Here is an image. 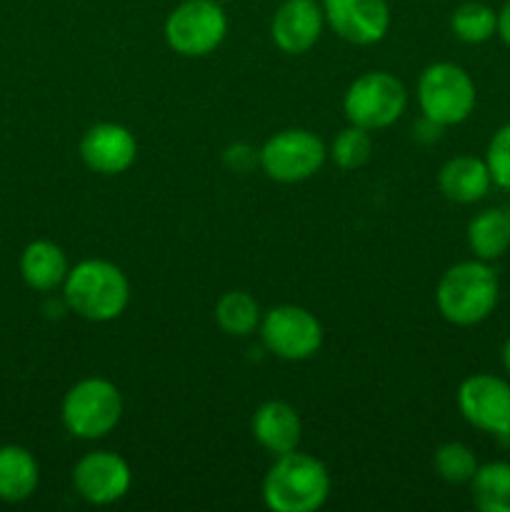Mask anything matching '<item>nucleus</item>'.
I'll return each mask as SVG.
<instances>
[{"label": "nucleus", "mask_w": 510, "mask_h": 512, "mask_svg": "<svg viewBox=\"0 0 510 512\" xmlns=\"http://www.w3.org/2000/svg\"><path fill=\"white\" fill-rule=\"evenodd\" d=\"M500 298L498 273L485 260L450 265L435 288V305L448 323L473 328L493 315Z\"/></svg>", "instance_id": "f257e3e1"}, {"label": "nucleus", "mask_w": 510, "mask_h": 512, "mask_svg": "<svg viewBox=\"0 0 510 512\" xmlns=\"http://www.w3.org/2000/svg\"><path fill=\"white\" fill-rule=\"evenodd\" d=\"M330 473L318 458L300 450L275 455L265 473L263 503L273 512H315L330 498Z\"/></svg>", "instance_id": "f03ea898"}, {"label": "nucleus", "mask_w": 510, "mask_h": 512, "mask_svg": "<svg viewBox=\"0 0 510 512\" xmlns=\"http://www.w3.org/2000/svg\"><path fill=\"white\" fill-rule=\"evenodd\" d=\"M63 298L70 313L90 323H110L120 318L130 303V283L123 270L103 258L80 260L68 270Z\"/></svg>", "instance_id": "7ed1b4c3"}, {"label": "nucleus", "mask_w": 510, "mask_h": 512, "mask_svg": "<svg viewBox=\"0 0 510 512\" xmlns=\"http://www.w3.org/2000/svg\"><path fill=\"white\" fill-rule=\"evenodd\" d=\"M65 430L80 440H100L118 428L123 395L105 378H85L65 393L60 405Z\"/></svg>", "instance_id": "20e7f679"}, {"label": "nucleus", "mask_w": 510, "mask_h": 512, "mask_svg": "<svg viewBox=\"0 0 510 512\" xmlns=\"http://www.w3.org/2000/svg\"><path fill=\"white\" fill-rule=\"evenodd\" d=\"M418 103L425 118L443 128L460 125L473 115L478 93L465 68L455 63H433L418 78Z\"/></svg>", "instance_id": "39448f33"}, {"label": "nucleus", "mask_w": 510, "mask_h": 512, "mask_svg": "<svg viewBox=\"0 0 510 512\" xmlns=\"http://www.w3.org/2000/svg\"><path fill=\"white\" fill-rule=\"evenodd\" d=\"M165 43L183 58L215 53L228 35V15L218 0H183L165 18Z\"/></svg>", "instance_id": "423d86ee"}, {"label": "nucleus", "mask_w": 510, "mask_h": 512, "mask_svg": "<svg viewBox=\"0 0 510 512\" xmlns=\"http://www.w3.org/2000/svg\"><path fill=\"white\" fill-rule=\"evenodd\" d=\"M408 108V90L385 70H370L348 85L343 110L348 123L365 130H383L393 125Z\"/></svg>", "instance_id": "0eeeda50"}, {"label": "nucleus", "mask_w": 510, "mask_h": 512, "mask_svg": "<svg viewBox=\"0 0 510 512\" xmlns=\"http://www.w3.org/2000/svg\"><path fill=\"white\" fill-rule=\"evenodd\" d=\"M328 148L315 133L288 128L270 135L260 148V170L275 183H303L323 168Z\"/></svg>", "instance_id": "6e6552de"}, {"label": "nucleus", "mask_w": 510, "mask_h": 512, "mask_svg": "<svg viewBox=\"0 0 510 512\" xmlns=\"http://www.w3.org/2000/svg\"><path fill=\"white\" fill-rule=\"evenodd\" d=\"M260 340L275 358L303 363L323 345V325L300 305H275L260 318Z\"/></svg>", "instance_id": "1a4fd4ad"}, {"label": "nucleus", "mask_w": 510, "mask_h": 512, "mask_svg": "<svg viewBox=\"0 0 510 512\" xmlns=\"http://www.w3.org/2000/svg\"><path fill=\"white\" fill-rule=\"evenodd\" d=\"M458 410L473 428L508 443L510 440V383L493 373H475L460 383Z\"/></svg>", "instance_id": "9d476101"}, {"label": "nucleus", "mask_w": 510, "mask_h": 512, "mask_svg": "<svg viewBox=\"0 0 510 512\" xmlns=\"http://www.w3.org/2000/svg\"><path fill=\"white\" fill-rule=\"evenodd\" d=\"M75 493L90 505H113L128 495L133 470L123 455L113 450H93L73 468Z\"/></svg>", "instance_id": "9b49d317"}, {"label": "nucleus", "mask_w": 510, "mask_h": 512, "mask_svg": "<svg viewBox=\"0 0 510 512\" xmlns=\"http://www.w3.org/2000/svg\"><path fill=\"white\" fill-rule=\"evenodd\" d=\"M325 23L353 45H375L388 35V0H323Z\"/></svg>", "instance_id": "f8f14e48"}, {"label": "nucleus", "mask_w": 510, "mask_h": 512, "mask_svg": "<svg viewBox=\"0 0 510 512\" xmlns=\"http://www.w3.org/2000/svg\"><path fill=\"white\" fill-rule=\"evenodd\" d=\"M80 158L93 173L120 175L138 158V140L125 125H90L80 138Z\"/></svg>", "instance_id": "ddd939ff"}, {"label": "nucleus", "mask_w": 510, "mask_h": 512, "mask_svg": "<svg viewBox=\"0 0 510 512\" xmlns=\"http://www.w3.org/2000/svg\"><path fill=\"white\" fill-rule=\"evenodd\" d=\"M323 28L325 13L318 0H283L270 20V38L283 53L303 55L318 43Z\"/></svg>", "instance_id": "4468645a"}, {"label": "nucleus", "mask_w": 510, "mask_h": 512, "mask_svg": "<svg viewBox=\"0 0 510 512\" xmlns=\"http://www.w3.org/2000/svg\"><path fill=\"white\" fill-rule=\"evenodd\" d=\"M250 430L260 448L268 450L270 455H285L290 450H298L300 438H303V423H300L298 410L285 400H268L260 405L250 420Z\"/></svg>", "instance_id": "2eb2a0df"}, {"label": "nucleus", "mask_w": 510, "mask_h": 512, "mask_svg": "<svg viewBox=\"0 0 510 512\" xmlns=\"http://www.w3.org/2000/svg\"><path fill=\"white\" fill-rule=\"evenodd\" d=\"M493 178L483 158L475 155H455L440 168L438 188L450 203L473 205L488 195Z\"/></svg>", "instance_id": "dca6fc26"}, {"label": "nucleus", "mask_w": 510, "mask_h": 512, "mask_svg": "<svg viewBox=\"0 0 510 512\" xmlns=\"http://www.w3.org/2000/svg\"><path fill=\"white\" fill-rule=\"evenodd\" d=\"M68 255L53 240H33L25 245L23 255H20V275H23L25 285L38 293H50V290L60 288L68 278Z\"/></svg>", "instance_id": "f3484780"}, {"label": "nucleus", "mask_w": 510, "mask_h": 512, "mask_svg": "<svg viewBox=\"0 0 510 512\" xmlns=\"http://www.w3.org/2000/svg\"><path fill=\"white\" fill-rule=\"evenodd\" d=\"M40 468L23 445H0V500L23 503L38 490Z\"/></svg>", "instance_id": "a211bd4d"}, {"label": "nucleus", "mask_w": 510, "mask_h": 512, "mask_svg": "<svg viewBox=\"0 0 510 512\" xmlns=\"http://www.w3.org/2000/svg\"><path fill=\"white\" fill-rule=\"evenodd\" d=\"M468 245L485 263L503 258L510 248V223L505 208H485L468 223Z\"/></svg>", "instance_id": "6ab92c4d"}, {"label": "nucleus", "mask_w": 510, "mask_h": 512, "mask_svg": "<svg viewBox=\"0 0 510 512\" xmlns=\"http://www.w3.org/2000/svg\"><path fill=\"white\" fill-rule=\"evenodd\" d=\"M468 485L473 505L480 512H510V463L493 460L478 465Z\"/></svg>", "instance_id": "aec40b11"}, {"label": "nucleus", "mask_w": 510, "mask_h": 512, "mask_svg": "<svg viewBox=\"0 0 510 512\" xmlns=\"http://www.w3.org/2000/svg\"><path fill=\"white\" fill-rule=\"evenodd\" d=\"M215 323L220 330L233 338H245L260 328V305L258 300L243 290H228L215 303Z\"/></svg>", "instance_id": "412c9836"}, {"label": "nucleus", "mask_w": 510, "mask_h": 512, "mask_svg": "<svg viewBox=\"0 0 510 512\" xmlns=\"http://www.w3.org/2000/svg\"><path fill=\"white\" fill-rule=\"evenodd\" d=\"M450 30L455 38L468 45L488 43L493 35H498V13L480 0H468L453 10Z\"/></svg>", "instance_id": "4be33fe9"}, {"label": "nucleus", "mask_w": 510, "mask_h": 512, "mask_svg": "<svg viewBox=\"0 0 510 512\" xmlns=\"http://www.w3.org/2000/svg\"><path fill=\"white\" fill-rule=\"evenodd\" d=\"M373 155V138H370V130L358 128V125L350 123L348 128L340 130L338 135L330 143V158L338 168L343 170H358Z\"/></svg>", "instance_id": "5701e85b"}, {"label": "nucleus", "mask_w": 510, "mask_h": 512, "mask_svg": "<svg viewBox=\"0 0 510 512\" xmlns=\"http://www.w3.org/2000/svg\"><path fill=\"white\" fill-rule=\"evenodd\" d=\"M435 473L450 485H465L478 470V458L465 443H443L433 455Z\"/></svg>", "instance_id": "b1692460"}, {"label": "nucleus", "mask_w": 510, "mask_h": 512, "mask_svg": "<svg viewBox=\"0 0 510 512\" xmlns=\"http://www.w3.org/2000/svg\"><path fill=\"white\" fill-rule=\"evenodd\" d=\"M483 160L485 165H488L493 185L510 190V123L500 125V128L495 130Z\"/></svg>", "instance_id": "393cba45"}, {"label": "nucleus", "mask_w": 510, "mask_h": 512, "mask_svg": "<svg viewBox=\"0 0 510 512\" xmlns=\"http://www.w3.org/2000/svg\"><path fill=\"white\" fill-rule=\"evenodd\" d=\"M223 163L230 173H253L255 168H260V148H253L248 143H230L223 150Z\"/></svg>", "instance_id": "a878e982"}, {"label": "nucleus", "mask_w": 510, "mask_h": 512, "mask_svg": "<svg viewBox=\"0 0 510 512\" xmlns=\"http://www.w3.org/2000/svg\"><path fill=\"white\" fill-rule=\"evenodd\" d=\"M440 135H443V125H438L435 120L430 118H420L418 123L413 125V138L418 140V143H435V140H440Z\"/></svg>", "instance_id": "bb28decb"}, {"label": "nucleus", "mask_w": 510, "mask_h": 512, "mask_svg": "<svg viewBox=\"0 0 510 512\" xmlns=\"http://www.w3.org/2000/svg\"><path fill=\"white\" fill-rule=\"evenodd\" d=\"M498 35L510 48V0H505L503 8L498 10Z\"/></svg>", "instance_id": "cd10ccee"}, {"label": "nucleus", "mask_w": 510, "mask_h": 512, "mask_svg": "<svg viewBox=\"0 0 510 512\" xmlns=\"http://www.w3.org/2000/svg\"><path fill=\"white\" fill-rule=\"evenodd\" d=\"M500 360H503V368H505V373L510 375V338L505 340V343H503V350H500Z\"/></svg>", "instance_id": "c85d7f7f"}, {"label": "nucleus", "mask_w": 510, "mask_h": 512, "mask_svg": "<svg viewBox=\"0 0 510 512\" xmlns=\"http://www.w3.org/2000/svg\"><path fill=\"white\" fill-rule=\"evenodd\" d=\"M505 215H508V223H510V208H505Z\"/></svg>", "instance_id": "c756f323"}]
</instances>
